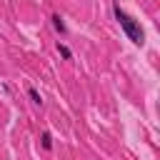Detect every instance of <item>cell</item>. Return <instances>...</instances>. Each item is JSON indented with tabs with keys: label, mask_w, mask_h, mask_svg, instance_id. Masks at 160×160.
I'll return each instance as SVG.
<instances>
[{
	"label": "cell",
	"mask_w": 160,
	"mask_h": 160,
	"mask_svg": "<svg viewBox=\"0 0 160 160\" xmlns=\"http://www.w3.org/2000/svg\"><path fill=\"white\" fill-rule=\"evenodd\" d=\"M112 15H115V20L120 22V28L125 30V35L135 42V45H142L145 42V32H142V28H140V22L135 20V18H130L125 10H120V5L112 0Z\"/></svg>",
	"instance_id": "obj_1"
},
{
	"label": "cell",
	"mask_w": 160,
	"mask_h": 160,
	"mask_svg": "<svg viewBox=\"0 0 160 160\" xmlns=\"http://www.w3.org/2000/svg\"><path fill=\"white\" fill-rule=\"evenodd\" d=\"M50 25L55 28V32H60V35H65L68 32V28H65V22H62V18L55 12V15H50Z\"/></svg>",
	"instance_id": "obj_2"
},
{
	"label": "cell",
	"mask_w": 160,
	"mask_h": 160,
	"mask_svg": "<svg viewBox=\"0 0 160 160\" xmlns=\"http://www.w3.org/2000/svg\"><path fill=\"white\" fill-rule=\"evenodd\" d=\"M55 50H58V55H60L62 60H72V50H70L65 42H60V40H58V42H55Z\"/></svg>",
	"instance_id": "obj_3"
},
{
	"label": "cell",
	"mask_w": 160,
	"mask_h": 160,
	"mask_svg": "<svg viewBox=\"0 0 160 160\" xmlns=\"http://www.w3.org/2000/svg\"><path fill=\"white\" fill-rule=\"evenodd\" d=\"M28 98H30L32 105H42V95H40L38 88H32V85H28Z\"/></svg>",
	"instance_id": "obj_4"
},
{
	"label": "cell",
	"mask_w": 160,
	"mask_h": 160,
	"mask_svg": "<svg viewBox=\"0 0 160 160\" xmlns=\"http://www.w3.org/2000/svg\"><path fill=\"white\" fill-rule=\"evenodd\" d=\"M40 148H42L45 152H50V150H52V135H50L48 130H45V132L40 135Z\"/></svg>",
	"instance_id": "obj_5"
}]
</instances>
